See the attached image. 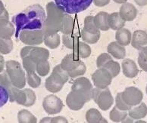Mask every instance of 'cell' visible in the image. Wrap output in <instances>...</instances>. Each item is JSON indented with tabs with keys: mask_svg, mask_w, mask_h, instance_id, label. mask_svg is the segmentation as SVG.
<instances>
[{
	"mask_svg": "<svg viewBox=\"0 0 147 123\" xmlns=\"http://www.w3.org/2000/svg\"><path fill=\"white\" fill-rule=\"evenodd\" d=\"M46 15L40 5H30L22 12L16 15L12 21L16 27L15 37L18 39L19 33L24 29H42Z\"/></svg>",
	"mask_w": 147,
	"mask_h": 123,
	"instance_id": "cell-1",
	"label": "cell"
},
{
	"mask_svg": "<svg viewBox=\"0 0 147 123\" xmlns=\"http://www.w3.org/2000/svg\"><path fill=\"white\" fill-rule=\"evenodd\" d=\"M46 17L42 27L44 35H53L60 32L65 11L55 2L47 3L46 7Z\"/></svg>",
	"mask_w": 147,
	"mask_h": 123,
	"instance_id": "cell-2",
	"label": "cell"
},
{
	"mask_svg": "<svg viewBox=\"0 0 147 123\" xmlns=\"http://www.w3.org/2000/svg\"><path fill=\"white\" fill-rule=\"evenodd\" d=\"M69 78L68 73L61 68V65H57L54 67L51 75L46 79L45 87L49 92L57 93L62 89Z\"/></svg>",
	"mask_w": 147,
	"mask_h": 123,
	"instance_id": "cell-3",
	"label": "cell"
},
{
	"mask_svg": "<svg viewBox=\"0 0 147 123\" xmlns=\"http://www.w3.org/2000/svg\"><path fill=\"white\" fill-rule=\"evenodd\" d=\"M9 100L10 102H16L18 104L22 105L26 107H30L36 103V97L34 91L30 88L22 90L12 86L8 91Z\"/></svg>",
	"mask_w": 147,
	"mask_h": 123,
	"instance_id": "cell-4",
	"label": "cell"
},
{
	"mask_svg": "<svg viewBox=\"0 0 147 123\" xmlns=\"http://www.w3.org/2000/svg\"><path fill=\"white\" fill-rule=\"evenodd\" d=\"M5 67L12 86L21 89L24 88L27 82L26 75L20 63L17 61L10 60L5 62Z\"/></svg>",
	"mask_w": 147,
	"mask_h": 123,
	"instance_id": "cell-5",
	"label": "cell"
},
{
	"mask_svg": "<svg viewBox=\"0 0 147 123\" xmlns=\"http://www.w3.org/2000/svg\"><path fill=\"white\" fill-rule=\"evenodd\" d=\"M93 0H55V3L65 11L71 15L82 12L90 6Z\"/></svg>",
	"mask_w": 147,
	"mask_h": 123,
	"instance_id": "cell-6",
	"label": "cell"
},
{
	"mask_svg": "<svg viewBox=\"0 0 147 123\" xmlns=\"http://www.w3.org/2000/svg\"><path fill=\"white\" fill-rule=\"evenodd\" d=\"M92 98L99 108L103 111L109 110L114 103L112 94L108 88L103 89L98 88H93Z\"/></svg>",
	"mask_w": 147,
	"mask_h": 123,
	"instance_id": "cell-7",
	"label": "cell"
},
{
	"mask_svg": "<svg viewBox=\"0 0 147 123\" xmlns=\"http://www.w3.org/2000/svg\"><path fill=\"white\" fill-rule=\"evenodd\" d=\"M21 59L28 56L35 64L48 61L49 57V51L48 49L37 46H25L21 50Z\"/></svg>",
	"mask_w": 147,
	"mask_h": 123,
	"instance_id": "cell-8",
	"label": "cell"
},
{
	"mask_svg": "<svg viewBox=\"0 0 147 123\" xmlns=\"http://www.w3.org/2000/svg\"><path fill=\"white\" fill-rule=\"evenodd\" d=\"M44 34L42 29H24L21 30L18 38L28 45L34 46L41 45L43 42Z\"/></svg>",
	"mask_w": 147,
	"mask_h": 123,
	"instance_id": "cell-9",
	"label": "cell"
},
{
	"mask_svg": "<svg viewBox=\"0 0 147 123\" xmlns=\"http://www.w3.org/2000/svg\"><path fill=\"white\" fill-rule=\"evenodd\" d=\"M92 85L90 81L86 77H80L74 80L72 84L71 90L78 92L86 98L87 102L92 99Z\"/></svg>",
	"mask_w": 147,
	"mask_h": 123,
	"instance_id": "cell-10",
	"label": "cell"
},
{
	"mask_svg": "<svg viewBox=\"0 0 147 123\" xmlns=\"http://www.w3.org/2000/svg\"><path fill=\"white\" fill-rule=\"evenodd\" d=\"M63 106L62 100L54 94L47 95L42 101V107L49 115H55L61 113Z\"/></svg>",
	"mask_w": 147,
	"mask_h": 123,
	"instance_id": "cell-11",
	"label": "cell"
},
{
	"mask_svg": "<svg viewBox=\"0 0 147 123\" xmlns=\"http://www.w3.org/2000/svg\"><path fill=\"white\" fill-rule=\"evenodd\" d=\"M112 76L107 70L104 68H99L95 71L92 75V80L96 88H106L111 85Z\"/></svg>",
	"mask_w": 147,
	"mask_h": 123,
	"instance_id": "cell-12",
	"label": "cell"
},
{
	"mask_svg": "<svg viewBox=\"0 0 147 123\" xmlns=\"http://www.w3.org/2000/svg\"><path fill=\"white\" fill-rule=\"evenodd\" d=\"M122 99L130 106L139 105L142 102L143 98V92L136 87H128L121 93Z\"/></svg>",
	"mask_w": 147,
	"mask_h": 123,
	"instance_id": "cell-13",
	"label": "cell"
},
{
	"mask_svg": "<svg viewBox=\"0 0 147 123\" xmlns=\"http://www.w3.org/2000/svg\"><path fill=\"white\" fill-rule=\"evenodd\" d=\"M87 103V100L83 95L78 92L71 90L66 98V104L71 110L78 111L83 108L84 104Z\"/></svg>",
	"mask_w": 147,
	"mask_h": 123,
	"instance_id": "cell-14",
	"label": "cell"
},
{
	"mask_svg": "<svg viewBox=\"0 0 147 123\" xmlns=\"http://www.w3.org/2000/svg\"><path fill=\"white\" fill-rule=\"evenodd\" d=\"M80 62L81 61L80 60V57L75 53H71V54H67L62 59L60 65L64 70L69 73L73 71L74 70H75L78 67V65L80 64Z\"/></svg>",
	"mask_w": 147,
	"mask_h": 123,
	"instance_id": "cell-15",
	"label": "cell"
},
{
	"mask_svg": "<svg viewBox=\"0 0 147 123\" xmlns=\"http://www.w3.org/2000/svg\"><path fill=\"white\" fill-rule=\"evenodd\" d=\"M120 16L125 21H134L137 15V10L132 4L124 3L120 8Z\"/></svg>",
	"mask_w": 147,
	"mask_h": 123,
	"instance_id": "cell-16",
	"label": "cell"
},
{
	"mask_svg": "<svg viewBox=\"0 0 147 123\" xmlns=\"http://www.w3.org/2000/svg\"><path fill=\"white\" fill-rule=\"evenodd\" d=\"M122 70L126 77L133 79L139 73V69L134 61L131 59H125L122 62Z\"/></svg>",
	"mask_w": 147,
	"mask_h": 123,
	"instance_id": "cell-17",
	"label": "cell"
},
{
	"mask_svg": "<svg viewBox=\"0 0 147 123\" xmlns=\"http://www.w3.org/2000/svg\"><path fill=\"white\" fill-rule=\"evenodd\" d=\"M132 46L136 49L140 50L147 45V33L143 30H137L132 35L131 39Z\"/></svg>",
	"mask_w": 147,
	"mask_h": 123,
	"instance_id": "cell-18",
	"label": "cell"
},
{
	"mask_svg": "<svg viewBox=\"0 0 147 123\" xmlns=\"http://www.w3.org/2000/svg\"><path fill=\"white\" fill-rule=\"evenodd\" d=\"M108 53L116 59H123L126 55V51L124 46L118 42H111L107 47Z\"/></svg>",
	"mask_w": 147,
	"mask_h": 123,
	"instance_id": "cell-19",
	"label": "cell"
},
{
	"mask_svg": "<svg viewBox=\"0 0 147 123\" xmlns=\"http://www.w3.org/2000/svg\"><path fill=\"white\" fill-rule=\"evenodd\" d=\"M109 15L105 11H100L94 16L95 24L98 27L99 30L108 31L109 29Z\"/></svg>",
	"mask_w": 147,
	"mask_h": 123,
	"instance_id": "cell-20",
	"label": "cell"
},
{
	"mask_svg": "<svg viewBox=\"0 0 147 123\" xmlns=\"http://www.w3.org/2000/svg\"><path fill=\"white\" fill-rule=\"evenodd\" d=\"M131 33L130 30L125 28H121L118 29L115 33L116 41L123 46L128 45L131 42Z\"/></svg>",
	"mask_w": 147,
	"mask_h": 123,
	"instance_id": "cell-21",
	"label": "cell"
},
{
	"mask_svg": "<svg viewBox=\"0 0 147 123\" xmlns=\"http://www.w3.org/2000/svg\"><path fill=\"white\" fill-rule=\"evenodd\" d=\"M86 120L89 123H107L108 121L104 119L98 110L91 108L86 113Z\"/></svg>",
	"mask_w": 147,
	"mask_h": 123,
	"instance_id": "cell-22",
	"label": "cell"
},
{
	"mask_svg": "<svg viewBox=\"0 0 147 123\" xmlns=\"http://www.w3.org/2000/svg\"><path fill=\"white\" fill-rule=\"evenodd\" d=\"M125 25V21H124L120 16L119 12L111 13L109 16V26L113 30L123 28Z\"/></svg>",
	"mask_w": 147,
	"mask_h": 123,
	"instance_id": "cell-23",
	"label": "cell"
},
{
	"mask_svg": "<svg viewBox=\"0 0 147 123\" xmlns=\"http://www.w3.org/2000/svg\"><path fill=\"white\" fill-rule=\"evenodd\" d=\"M74 21L73 17L67 13H65L61 23L60 32L63 34H70L74 32Z\"/></svg>",
	"mask_w": 147,
	"mask_h": 123,
	"instance_id": "cell-24",
	"label": "cell"
},
{
	"mask_svg": "<svg viewBox=\"0 0 147 123\" xmlns=\"http://www.w3.org/2000/svg\"><path fill=\"white\" fill-rule=\"evenodd\" d=\"M128 115L133 119H143L147 115V106L144 103H141L137 107L130 109Z\"/></svg>",
	"mask_w": 147,
	"mask_h": 123,
	"instance_id": "cell-25",
	"label": "cell"
},
{
	"mask_svg": "<svg viewBox=\"0 0 147 123\" xmlns=\"http://www.w3.org/2000/svg\"><path fill=\"white\" fill-rule=\"evenodd\" d=\"M15 32L14 25L10 21L0 22V38H11Z\"/></svg>",
	"mask_w": 147,
	"mask_h": 123,
	"instance_id": "cell-26",
	"label": "cell"
},
{
	"mask_svg": "<svg viewBox=\"0 0 147 123\" xmlns=\"http://www.w3.org/2000/svg\"><path fill=\"white\" fill-rule=\"evenodd\" d=\"M74 53L78 55L80 58H87L90 56L92 50L91 48L85 42H79L77 45V46L74 48Z\"/></svg>",
	"mask_w": 147,
	"mask_h": 123,
	"instance_id": "cell-27",
	"label": "cell"
},
{
	"mask_svg": "<svg viewBox=\"0 0 147 123\" xmlns=\"http://www.w3.org/2000/svg\"><path fill=\"white\" fill-rule=\"evenodd\" d=\"M43 42L48 48L51 49H55L60 45L61 38L58 33L53 35H44Z\"/></svg>",
	"mask_w": 147,
	"mask_h": 123,
	"instance_id": "cell-28",
	"label": "cell"
},
{
	"mask_svg": "<svg viewBox=\"0 0 147 123\" xmlns=\"http://www.w3.org/2000/svg\"><path fill=\"white\" fill-rule=\"evenodd\" d=\"M18 121L19 123H36L37 119L30 111L21 110L18 113Z\"/></svg>",
	"mask_w": 147,
	"mask_h": 123,
	"instance_id": "cell-29",
	"label": "cell"
},
{
	"mask_svg": "<svg viewBox=\"0 0 147 123\" xmlns=\"http://www.w3.org/2000/svg\"><path fill=\"white\" fill-rule=\"evenodd\" d=\"M62 42L66 48H69V49H74L79 42L78 35L74 33L70 34H63Z\"/></svg>",
	"mask_w": 147,
	"mask_h": 123,
	"instance_id": "cell-30",
	"label": "cell"
},
{
	"mask_svg": "<svg viewBox=\"0 0 147 123\" xmlns=\"http://www.w3.org/2000/svg\"><path fill=\"white\" fill-rule=\"evenodd\" d=\"M127 111L121 110L115 106L110 112L109 118L114 122H122L127 117Z\"/></svg>",
	"mask_w": 147,
	"mask_h": 123,
	"instance_id": "cell-31",
	"label": "cell"
},
{
	"mask_svg": "<svg viewBox=\"0 0 147 123\" xmlns=\"http://www.w3.org/2000/svg\"><path fill=\"white\" fill-rule=\"evenodd\" d=\"M14 48L11 38H0V54H8Z\"/></svg>",
	"mask_w": 147,
	"mask_h": 123,
	"instance_id": "cell-32",
	"label": "cell"
},
{
	"mask_svg": "<svg viewBox=\"0 0 147 123\" xmlns=\"http://www.w3.org/2000/svg\"><path fill=\"white\" fill-rule=\"evenodd\" d=\"M102 68L107 70L111 75L112 78H115L116 76H118L120 73V71H121L120 64L113 60H111V61H108L107 63H105Z\"/></svg>",
	"mask_w": 147,
	"mask_h": 123,
	"instance_id": "cell-33",
	"label": "cell"
},
{
	"mask_svg": "<svg viewBox=\"0 0 147 123\" xmlns=\"http://www.w3.org/2000/svg\"><path fill=\"white\" fill-rule=\"evenodd\" d=\"M83 29L92 33H99L100 30L96 26L94 22V16H87L84 19V25Z\"/></svg>",
	"mask_w": 147,
	"mask_h": 123,
	"instance_id": "cell-34",
	"label": "cell"
},
{
	"mask_svg": "<svg viewBox=\"0 0 147 123\" xmlns=\"http://www.w3.org/2000/svg\"><path fill=\"white\" fill-rule=\"evenodd\" d=\"M80 35H81L82 39L84 40V42H86V43H88V44H96L100 39L101 34H100V33H92L87 32L82 29Z\"/></svg>",
	"mask_w": 147,
	"mask_h": 123,
	"instance_id": "cell-35",
	"label": "cell"
},
{
	"mask_svg": "<svg viewBox=\"0 0 147 123\" xmlns=\"http://www.w3.org/2000/svg\"><path fill=\"white\" fill-rule=\"evenodd\" d=\"M26 80L27 82L31 88H36L40 87L41 84V79L36 73V72H27L26 74Z\"/></svg>",
	"mask_w": 147,
	"mask_h": 123,
	"instance_id": "cell-36",
	"label": "cell"
},
{
	"mask_svg": "<svg viewBox=\"0 0 147 123\" xmlns=\"http://www.w3.org/2000/svg\"><path fill=\"white\" fill-rule=\"evenodd\" d=\"M138 64L143 71L147 72V46H144L140 51Z\"/></svg>",
	"mask_w": 147,
	"mask_h": 123,
	"instance_id": "cell-37",
	"label": "cell"
},
{
	"mask_svg": "<svg viewBox=\"0 0 147 123\" xmlns=\"http://www.w3.org/2000/svg\"><path fill=\"white\" fill-rule=\"evenodd\" d=\"M0 86L4 88L7 92L13 86L6 70H3L0 73Z\"/></svg>",
	"mask_w": 147,
	"mask_h": 123,
	"instance_id": "cell-38",
	"label": "cell"
},
{
	"mask_svg": "<svg viewBox=\"0 0 147 123\" xmlns=\"http://www.w3.org/2000/svg\"><path fill=\"white\" fill-rule=\"evenodd\" d=\"M50 70V65L48 61L39 63L36 64V72L40 76H46L49 74Z\"/></svg>",
	"mask_w": 147,
	"mask_h": 123,
	"instance_id": "cell-39",
	"label": "cell"
},
{
	"mask_svg": "<svg viewBox=\"0 0 147 123\" xmlns=\"http://www.w3.org/2000/svg\"><path fill=\"white\" fill-rule=\"evenodd\" d=\"M86 71V67L84 62H80V64L78 65V67L75 70H74L71 72L68 73L69 77L71 79H75L77 77H79L80 76H83L85 74Z\"/></svg>",
	"mask_w": 147,
	"mask_h": 123,
	"instance_id": "cell-40",
	"label": "cell"
},
{
	"mask_svg": "<svg viewBox=\"0 0 147 123\" xmlns=\"http://www.w3.org/2000/svg\"><path fill=\"white\" fill-rule=\"evenodd\" d=\"M22 64L27 72H36V64H35L28 56L22 58Z\"/></svg>",
	"mask_w": 147,
	"mask_h": 123,
	"instance_id": "cell-41",
	"label": "cell"
},
{
	"mask_svg": "<svg viewBox=\"0 0 147 123\" xmlns=\"http://www.w3.org/2000/svg\"><path fill=\"white\" fill-rule=\"evenodd\" d=\"M115 102H116L115 106L118 109L121 110L127 111V110H130V109L132 108L131 106H130L129 105L127 104L124 101V100L122 99L121 93H118V94H117L116 99H115Z\"/></svg>",
	"mask_w": 147,
	"mask_h": 123,
	"instance_id": "cell-42",
	"label": "cell"
},
{
	"mask_svg": "<svg viewBox=\"0 0 147 123\" xmlns=\"http://www.w3.org/2000/svg\"><path fill=\"white\" fill-rule=\"evenodd\" d=\"M111 60H113V59H112V57H111V56L109 54L102 53L97 58L96 66L98 67V68H102L105 63H107L108 61H111Z\"/></svg>",
	"mask_w": 147,
	"mask_h": 123,
	"instance_id": "cell-43",
	"label": "cell"
},
{
	"mask_svg": "<svg viewBox=\"0 0 147 123\" xmlns=\"http://www.w3.org/2000/svg\"><path fill=\"white\" fill-rule=\"evenodd\" d=\"M9 100V94L6 90L0 86V108L4 106Z\"/></svg>",
	"mask_w": 147,
	"mask_h": 123,
	"instance_id": "cell-44",
	"label": "cell"
},
{
	"mask_svg": "<svg viewBox=\"0 0 147 123\" xmlns=\"http://www.w3.org/2000/svg\"><path fill=\"white\" fill-rule=\"evenodd\" d=\"M110 0H93V3L97 7H104L109 4Z\"/></svg>",
	"mask_w": 147,
	"mask_h": 123,
	"instance_id": "cell-45",
	"label": "cell"
},
{
	"mask_svg": "<svg viewBox=\"0 0 147 123\" xmlns=\"http://www.w3.org/2000/svg\"><path fill=\"white\" fill-rule=\"evenodd\" d=\"M67 123L68 121L67 119H65V117L62 116H56L53 117V118H51V123Z\"/></svg>",
	"mask_w": 147,
	"mask_h": 123,
	"instance_id": "cell-46",
	"label": "cell"
},
{
	"mask_svg": "<svg viewBox=\"0 0 147 123\" xmlns=\"http://www.w3.org/2000/svg\"><path fill=\"white\" fill-rule=\"evenodd\" d=\"M9 21V15L8 11L5 10L2 12V15H0V22H5Z\"/></svg>",
	"mask_w": 147,
	"mask_h": 123,
	"instance_id": "cell-47",
	"label": "cell"
},
{
	"mask_svg": "<svg viewBox=\"0 0 147 123\" xmlns=\"http://www.w3.org/2000/svg\"><path fill=\"white\" fill-rule=\"evenodd\" d=\"M5 67V61L2 54H0V73L4 70V68Z\"/></svg>",
	"mask_w": 147,
	"mask_h": 123,
	"instance_id": "cell-48",
	"label": "cell"
},
{
	"mask_svg": "<svg viewBox=\"0 0 147 123\" xmlns=\"http://www.w3.org/2000/svg\"><path fill=\"white\" fill-rule=\"evenodd\" d=\"M134 1L140 6H144L147 5V0H134Z\"/></svg>",
	"mask_w": 147,
	"mask_h": 123,
	"instance_id": "cell-49",
	"label": "cell"
},
{
	"mask_svg": "<svg viewBox=\"0 0 147 123\" xmlns=\"http://www.w3.org/2000/svg\"><path fill=\"white\" fill-rule=\"evenodd\" d=\"M5 10V8L4 6V4H3V2L0 0V15H2V12Z\"/></svg>",
	"mask_w": 147,
	"mask_h": 123,
	"instance_id": "cell-50",
	"label": "cell"
},
{
	"mask_svg": "<svg viewBox=\"0 0 147 123\" xmlns=\"http://www.w3.org/2000/svg\"><path fill=\"white\" fill-rule=\"evenodd\" d=\"M40 123L42 122H51V118L49 117H46V118H43L40 121Z\"/></svg>",
	"mask_w": 147,
	"mask_h": 123,
	"instance_id": "cell-51",
	"label": "cell"
},
{
	"mask_svg": "<svg viewBox=\"0 0 147 123\" xmlns=\"http://www.w3.org/2000/svg\"><path fill=\"white\" fill-rule=\"evenodd\" d=\"M127 0H114V2L115 3H118V4H123V3H125Z\"/></svg>",
	"mask_w": 147,
	"mask_h": 123,
	"instance_id": "cell-52",
	"label": "cell"
},
{
	"mask_svg": "<svg viewBox=\"0 0 147 123\" xmlns=\"http://www.w3.org/2000/svg\"><path fill=\"white\" fill-rule=\"evenodd\" d=\"M146 94H147V85H146Z\"/></svg>",
	"mask_w": 147,
	"mask_h": 123,
	"instance_id": "cell-53",
	"label": "cell"
}]
</instances>
